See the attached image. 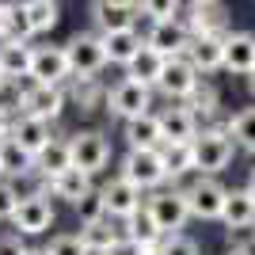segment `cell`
Segmentation results:
<instances>
[{
	"label": "cell",
	"mask_w": 255,
	"mask_h": 255,
	"mask_svg": "<svg viewBox=\"0 0 255 255\" xmlns=\"http://www.w3.org/2000/svg\"><path fill=\"white\" fill-rule=\"evenodd\" d=\"M137 15H145L149 23L179 19L183 15V0H137Z\"/></svg>",
	"instance_id": "d590c367"
},
{
	"label": "cell",
	"mask_w": 255,
	"mask_h": 255,
	"mask_svg": "<svg viewBox=\"0 0 255 255\" xmlns=\"http://www.w3.org/2000/svg\"><path fill=\"white\" fill-rule=\"evenodd\" d=\"M27 252H31V244L19 233H0V255H27Z\"/></svg>",
	"instance_id": "60d3db41"
},
{
	"label": "cell",
	"mask_w": 255,
	"mask_h": 255,
	"mask_svg": "<svg viewBox=\"0 0 255 255\" xmlns=\"http://www.w3.org/2000/svg\"><path fill=\"white\" fill-rule=\"evenodd\" d=\"M152 255H202V248H198V240L187 236V233H168L156 244V252H152Z\"/></svg>",
	"instance_id": "8d00e7d4"
},
{
	"label": "cell",
	"mask_w": 255,
	"mask_h": 255,
	"mask_svg": "<svg viewBox=\"0 0 255 255\" xmlns=\"http://www.w3.org/2000/svg\"><path fill=\"white\" fill-rule=\"evenodd\" d=\"M255 69V31H229L221 53V73L248 76Z\"/></svg>",
	"instance_id": "9a60e30c"
},
{
	"label": "cell",
	"mask_w": 255,
	"mask_h": 255,
	"mask_svg": "<svg viewBox=\"0 0 255 255\" xmlns=\"http://www.w3.org/2000/svg\"><path fill=\"white\" fill-rule=\"evenodd\" d=\"M103 92H107V88L99 84V76H92V80H80V76H73V80L65 84L69 107L76 103V111H80V115H96V111H103Z\"/></svg>",
	"instance_id": "f1b7e54d"
},
{
	"label": "cell",
	"mask_w": 255,
	"mask_h": 255,
	"mask_svg": "<svg viewBox=\"0 0 255 255\" xmlns=\"http://www.w3.org/2000/svg\"><path fill=\"white\" fill-rule=\"evenodd\" d=\"M111 156H115V145H111V137H107L103 129L88 126V129H76V133H69V160H73L76 171H84V175H103L107 164H111Z\"/></svg>",
	"instance_id": "3957f363"
},
{
	"label": "cell",
	"mask_w": 255,
	"mask_h": 255,
	"mask_svg": "<svg viewBox=\"0 0 255 255\" xmlns=\"http://www.w3.org/2000/svg\"><path fill=\"white\" fill-rule=\"evenodd\" d=\"M244 80H248V92H252V96H255V69H252V73L244 76Z\"/></svg>",
	"instance_id": "bcb514c9"
},
{
	"label": "cell",
	"mask_w": 255,
	"mask_h": 255,
	"mask_svg": "<svg viewBox=\"0 0 255 255\" xmlns=\"http://www.w3.org/2000/svg\"><path fill=\"white\" fill-rule=\"evenodd\" d=\"M107 4H126V8H137V0H107Z\"/></svg>",
	"instance_id": "7dc6e473"
},
{
	"label": "cell",
	"mask_w": 255,
	"mask_h": 255,
	"mask_svg": "<svg viewBox=\"0 0 255 255\" xmlns=\"http://www.w3.org/2000/svg\"><path fill=\"white\" fill-rule=\"evenodd\" d=\"M92 187H96V179H92V175H84V171H76V168H69V171H61V175H53V179L38 183L34 191H46L50 198H57V202L76 206L88 191H92Z\"/></svg>",
	"instance_id": "ac0fdd59"
},
{
	"label": "cell",
	"mask_w": 255,
	"mask_h": 255,
	"mask_svg": "<svg viewBox=\"0 0 255 255\" xmlns=\"http://www.w3.org/2000/svg\"><path fill=\"white\" fill-rule=\"evenodd\" d=\"M31 19L19 0H0V42H31Z\"/></svg>",
	"instance_id": "83f0119b"
},
{
	"label": "cell",
	"mask_w": 255,
	"mask_h": 255,
	"mask_svg": "<svg viewBox=\"0 0 255 255\" xmlns=\"http://www.w3.org/2000/svg\"><path fill=\"white\" fill-rule=\"evenodd\" d=\"M8 84H11V80L4 76V69H0V96H4V88H8Z\"/></svg>",
	"instance_id": "c3c4849f"
},
{
	"label": "cell",
	"mask_w": 255,
	"mask_h": 255,
	"mask_svg": "<svg viewBox=\"0 0 255 255\" xmlns=\"http://www.w3.org/2000/svg\"><path fill=\"white\" fill-rule=\"evenodd\" d=\"M225 255H255V248H240V244H233Z\"/></svg>",
	"instance_id": "f6af8a7d"
},
{
	"label": "cell",
	"mask_w": 255,
	"mask_h": 255,
	"mask_svg": "<svg viewBox=\"0 0 255 255\" xmlns=\"http://www.w3.org/2000/svg\"><path fill=\"white\" fill-rule=\"evenodd\" d=\"M34 34H50L61 23V0H19Z\"/></svg>",
	"instance_id": "836d02e7"
},
{
	"label": "cell",
	"mask_w": 255,
	"mask_h": 255,
	"mask_svg": "<svg viewBox=\"0 0 255 255\" xmlns=\"http://www.w3.org/2000/svg\"><path fill=\"white\" fill-rule=\"evenodd\" d=\"M187 107L194 111V118H198V126H225V111H221V92L210 84V80H202V84L191 92V99H187Z\"/></svg>",
	"instance_id": "4316f807"
},
{
	"label": "cell",
	"mask_w": 255,
	"mask_h": 255,
	"mask_svg": "<svg viewBox=\"0 0 255 255\" xmlns=\"http://www.w3.org/2000/svg\"><path fill=\"white\" fill-rule=\"evenodd\" d=\"M50 137H53L50 122H38V118H27V115L11 118V141H15L19 149H27L31 156H38V152L50 145Z\"/></svg>",
	"instance_id": "603a6c76"
},
{
	"label": "cell",
	"mask_w": 255,
	"mask_h": 255,
	"mask_svg": "<svg viewBox=\"0 0 255 255\" xmlns=\"http://www.w3.org/2000/svg\"><path fill=\"white\" fill-rule=\"evenodd\" d=\"M179 19H183V27H187L191 38H202V34H217V38H225V34L233 31L229 19H225L221 4H191V8H183Z\"/></svg>",
	"instance_id": "2e32d148"
},
{
	"label": "cell",
	"mask_w": 255,
	"mask_h": 255,
	"mask_svg": "<svg viewBox=\"0 0 255 255\" xmlns=\"http://www.w3.org/2000/svg\"><path fill=\"white\" fill-rule=\"evenodd\" d=\"M244 191H248V194H252V202H255V168H252V171H248V183H244Z\"/></svg>",
	"instance_id": "ee69618b"
},
{
	"label": "cell",
	"mask_w": 255,
	"mask_h": 255,
	"mask_svg": "<svg viewBox=\"0 0 255 255\" xmlns=\"http://www.w3.org/2000/svg\"><path fill=\"white\" fill-rule=\"evenodd\" d=\"M76 233H80V240H84V248H88L92 255H103L107 248H111V244L118 240V236H122V225H118V221H111V217H103V221L80 225Z\"/></svg>",
	"instance_id": "d6a6232c"
},
{
	"label": "cell",
	"mask_w": 255,
	"mask_h": 255,
	"mask_svg": "<svg viewBox=\"0 0 255 255\" xmlns=\"http://www.w3.org/2000/svg\"><path fill=\"white\" fill-rule=\"evenodd\" d=\"M11 233H19L23 240H31V236H46L57 225V206L46 191H27L19 194V202H15V213H11Z\"/></svg>",
	"instance_id": "277c9868"
},
{
	"label": "cell",
	"mask_w": 255,
	"mask_h": 255,
	"mask_svg": "<svg viewBox=\"0 0 255 255\" xmlns=\"http://www.w3.org/2000/svg\"><path fill=\"white\" fill-rule=\"evenodd\" d=\"M122 141H126V149H133V152L160 149V145H164V133H160L156 111H152V115H141V118L122 122Z\"/></svg>",
	"instance_id": "44dd1931"
},
{
	"label": "cell",
	"mask_w": 255,
	"mask_h": 255,
	"mask_svg": "<svg viewBox=\"0 0 255 255\" xmlns=\"http://www.w3.org/2000/svg\"><path fill=\"white\" fill-rule=\"evenodd\" d=\"M198 84H202V76L194 73V65L187 57H168L156 80V96H164L168 103H187Z\"/></svg>",
	"instance_id": "8fae6325"
},
{
	"label": "cell",
	"mask_w": 255,
	"mask_h": 255,
	"mask_svg": "<svg viewBox=\"0 0 255 255\" xmlns=\"http://www.w3.org/2000/svg\"><path fill=\"white\" fill-rule=\"evenodd\" d=\"M191 4H221V0H191Z\"/></svg>",
	"instance_id": "f907efd6"
},
{
	"label": "cell",
	"mask_w": 255,
	"mask_h": 255,
	"mask_svg": "<svg viewBox=\"0 0 255 255\" xmlns=\"http://www.w3.org/2000/svg\"><path fill=\"white\" fill-rule=\"evenodd\" d=\"M217 225L229 233L233 244L252 248V240H255V202H252V194H248L244 187H233V191L225 194V206H221Z\"/></svg>",
	"instance_id": "5b68a950"
},
{
	"label": "cell",
	"mask_w": 255,
	"mask_h": 255,
	"mask_svg": "<svg viewBox=\"0 0 255 255\" xmlns=\"http://www.w3.org/2000/svg\"><path fill=\"white\" fill-rule=\"evenodd\" d=\"M92 27H96V34H111V31H122V27H137V8L92 0Z\"/></svg>",
	"instance_id": "d4e9b609"
},
{
	"label": "cell",
	"mask_w": 255,
	"mask_h": 255,
	"mask_svg": "<svg viewBox=\"0 0 255 255\" xmlns=\"http://www.w3.org/2000/svg\"><path fill=\"white\" fill-rule=\"evenodd\" d=\"M191 152H194V175H221L236 160V145L225 126H202L191 141Z\"/></svg>",
	"instance_id": "6da1fadb"
},
{
	"label": "cell",
	"mask_w": 255,
	"mask_h": 255,
	"mask_svg": "<svg viewBox=\"0 0 255 255\" xmlns=\"http://www.w3.org/2000/svg\"><path fill=\"white\" fill-rule=\"evenodd\" d=\"M46 255H92L80 240V233H57L50 236V244H46Z\"/></svg>",
	"instance_id": "f35d334b"
},
{
	"label": "cell",
	"mask_w": 255,
	"mask_h": 255,
	"mask_svg": "<svg viewBox=\"0 0 255 255\" xmlns=\"http://www.w3.org/2000/svg\"><path fill=\"white\" fill-rule=\"evenodd\" d=\"M99 194H103V202H107V217L111 221H126V217H133V213L141 210V202H145V194L137 191V187H129L122 175H111V179L99 187Z\"/></svg>",
	"instance_id": "4fadbf2b"
},
{
	"label": "cell",
	"mask_w": 255,
	"mask_h": 255,
	"mask_svg": "<svg viewBox=\"0 0 255 255\" xmlns=\"http://www.w3.org/2000/svg\"><path fill=\"white\" fill-rule=\"evenodd\" d=\"M27 80L31 84H69L73 73H69V57H65V46H31V69H27Z\"/></svg>",
	"instance_id": "7c38bea8"
},
{
	"label": "cell",
	"mask_w": 255,
	"mask_h": 255,
	"mask_svg": "<svg viewBox=\"0 0 255 255\" xmlns=\"http://www.w3.org/2000/svg\"><path fill=\"white\" fill-rule=\"evenodd\" d=\"M69 168H73V160H69V137H57V133H53L50 145L34 156V179L46 183V179H53V175H61V171H69Z\"/></svg>",
	"instance_id": "484cf974"
},
{
	"label": "cell",
	"mask_w": 255,
	"mask_h": 255,
	"mask_svg": "<svg viewBox=\"0 0 255 255\" xmlns=\"http://www.w3.org/2000/svg\"><path fill=\"white\" fill-rule=\"evenodd\" d=\"M145 213H149L156 229L164 236L168 233H183L187 221H191V213H187V198H183V187H160V191H149L145 194Z\"/></svg>",
	"instance_id": "9c48e42d"
},
{
	"label": "cell",
	"mask_w": 255,
	"mask_h": 255,
	"mask_svg": "<svg viewBox=\"0 0 255 255\" xmlns=\"http://www.w3.org/2000/svg\"><path fill=\"white\" fill-rule=\"evenodd\" d=\"M103 38V53H107V65H118V69H126L137 50L145 46V34L137 27H122V31H111V34H99Z\"/></svg>",
	"instance_id": "ffe728a7"
},
{
	"label": "cell",
	"mask_w": 255,
	"mask_h": 255,
	"mask_svg": "<svg viewBox=\"0 0 255 255\" xmlns=\"http://www.w3.org/2000/svg\"><path fill=\"white\" fill-rule=\"evenodd\" d=\"M0 179L15 183V187L23 179H34V156L27 149H19L11 137L0 141Z\"/></svg>",
	"instance_id": "cb8c5ba5"
},
{
	"label": "cell",
	"mask_w": 255,
	"mask_h": 255,
	"mask_svg": "<svg viewBox=\"0 0 255 255\" xmlns=\"http://www.w3.org/2000/svg\"><path fill=\"white\" fill-rule=\"evenodd\" d=\"M225 129H229L236 152L255 156V107H240L236 115H225Z\"/></svg>",
	"instance_id": "4dcf8cb0"
},
{
	"label": "cell",
	"mask_w": 255,
	"mask_h": 255,
	"mask_svg": "<svg viewBox=\"0 0 255 255\" xmlns=\"http://www.w3.org/2000/svg\"><path fill=\"white\" fill-rule=\"evenodd\" d=\"M73 210H76V217H80V225L103 221V217H107V202H103V194H99V187H92V191H88Z\"/></svg>",
	"instance_id": "74e56055"
},
{
	"label": "cell",
	"mask_w": 255,
	"mask_h": 255,
	"mask_svg": "<svg viewBox=\"0 0 255 255\" xmlns=\"http://www.w3.org/2000/svg\"><path fill=\"white\" fill-rule=\"evenodd\" d=\"M122 236H126V240H133V244H141L149 255L156 252V244L164 240V233L156 229V221L145 213V202H141V210L133 213V217H126V221H122Z\"/></svg>",
	"instance_id": "f546056e"
},
{
	"label": "cell",
	"mask_w": 255,
	"mask_h": 255,
	"mask_svg": "<svg viewBox=\"0 0 255 255\" xmlns=\"http://www.w3.org/2000/svg\"><path fill=\"white\" fill-rule=\"evenodd\" d=\"M225 194H229V187L221 183V175H191V183H183V198H187L191 221H217Z\"/></svg>",
	"instance_id": "52a82bcc"
},
{
	"label": "cell",
	"mask_w": 255,
	"mask_h": 255,
	"mask_svg": "<svg viewBox=\"0 0 255 255\" xmlns=\"http://www.w3.org/2000/svg\"><path fill=\"white\" fill-rule=\"evenodd\" d=\"M160 160H164V171H168L171 187H183V183L194 175L191 141H164V145H160Z\"/></svg>",
	"instance_id": "7402d4cb"
},
{
	"label": "cell",
	"mask_w": 255,
	"mask_h": 255,
	"mask_svg": "<svg viewBox=\"0 0 255 255\" xmlns=\"http://www.w3.org/2000/svg\"><path fill=\"white\" fill-rule=\"evenodd\" d=\"M221 53H225V38H217V34H202V38H191L187 42V61L194 65V73L202 76H213V73H221Z\"/></svg>",
	"instance_id": "d6986e66"
},
{
	"label": "cell",
	"mask_w": 255,
	"mask_h": 255,
	"mask_svg": "<svg viewBox=\"0 0 255 255\" xmlns=\"http://www.w3.org/2000/svg\"><path fill=\"white\" fill-rule=\"evenodd\" d=\"M156 122H160V133H164V141H194V133H198V118H194V111L187 103H168L156 111Z\"/></svg>",
	"instance_id": "e0dca14e"
},
{
	"label": "cell",
	"mask_w": 255,
	"mask_h": 255,
	"mask_svg": "<svg viewBox=\"0 0 255 255\" xmlns=\"http://www.w3.org/2000/svg\"><path fill=\"white\" fill-rule=\"evenodd\" d=\"M15 202H19V187H15V183H8V179H0V225L11 221Z\"/></svg>",
	"instance_id": "ab89813d"
},
{
	"label": "cell",
	"mask_w": 255,
	"mask_h": 255,
	"mask_svg": "<svg viewBox=\"0 0 255 255\" xmlns=\"http://www.w3.org/2000/svg\"><path fill=\"white\" fill-rule=\"evenodd\" d=\"M65 57H69V73L80 80H92L107 69V53H103V38L96 31H76L65 42Z\"/></svg>",
	"instance_id": "30bf717a"
},
{
	"label": "cell",
	"mask_w": 255,
	"mask_h": 255,
	"mask_svg": "<svg viewBox=\"0 0 255 255\" xmlns=\"http://www.w3.org/2000/svg\"><path fill=\"white\" fill-rule=\"evenodd\" d=\"M156 107V92L129 76H118L115 84L103 92V111L118 122H129V118H141V115H152Z\"/></svg>",
	"instance_id": "7a4b0ae2"
},
{
	"label": "cell",
	"mask_w": 255,
	"mask_h": 255,
	"mask_svg": "<svg viewBox=\"0 0 255 255\" xmlns=\"http://www.w3.org/2000/svg\"><path fill=\"white\" fill-rule=\"evenodd\" d=\"M103 255H149V252H145L141 244H133V240H126V236H118V240L107 248Z\"/></svg>",
	"instance_id": "b9f144b4"
},
{
	"label": "cell",
	"mask_w": 255,
	"mask_h": 255,
	"mask_svg": "<svg viewBox=\"0 0 255 255\" xmlns=\"http://www.w3.org/2000/svg\"><path fill=\"white\" fill-rule=\"evenodd\" d=\"M69 111V96H65L61 84H27L19 88V107L15 115H27V118H38V122H57V118Z\"/></svg>",
	"instance_id": "8992f818"
},
{
	"label": "cell",
	"mask_w": 255,
	"mask_h": 255,
	"mask_svg": "<svg viewBox=\"0 0 255 255\" xmlns=\"http://www.w3.org/2000/svg\"><path fill=\"white\" fill-rule=\"evenodd\" d=\"M187 42H191V34L183 27V19L149 23V31H145V46L156 50L164 61H168V57H183V53H187Z\"/></svg>",
	"instance_id": "5bb4252c"
},
{
	"label": "cell",
	"mask_w": 255,
	"mask_h": 255,
	"mask_svg": "<svg viewBox=\"0 0 255 255\" xmlns=\"http://www.w3.org/2000/svg\"><path fill=\"white\" fill-rule=\"evenodd\" d=\"M27 255H46V248H31V252H27Z\"/></svg>",
	"instance_id": "681fc988"
},
{
	"label": "cell",
	"mask_w": 255,
	"mask_h": 255,
	"mask_svg": "<svg viewBox=\"0 0 255 255\" xmlns=\"http://www.w3.org/2000/svg\"><path fill=\"white\" fill-rule=\"evenodd\" d=\"M11 118H15V115H11L8 107H0V141L11 137Z\"/></svg>",
	"instance_id": "7bdbcfd3"
},
{
	"label": "cell",
	"mask_w": 255,
	"mask_h": 255,
	"mask_svg": "<svg viewBox=\"0 0 255 255\" xmlns=\"http://www.w3.org/2000/svg\"><path fill=\"white\" fill-rule=\"evenodd\" d=\"M118 175H122L129 187H137L141 194L168 187V171H164L160 149H149V152H133V149H126V156L118 160Z\"/></svg>",
	"instance_id": "ba28073f"
},
{
	"label": "cell",
	"mask_w": 255,
	"mask_h": 255,
	"mask_svg": "<svg viewBox=\"0 0 255 255\" xmlns=\"http://www.w3.org/2000/svg\"><path fill=\"white\" fill-rule=\"evenodd\" d=\"M0 69L8 80H27L31 69V42H0Z\"/></svg>",
	"instance_id": "e575fe53"
},
{
	"label": "cell",
	"mask_w": 255,
	"mask_h": 255,
	"mask_svg": "<svg viewBox=\"0 0 255 255\" xmlns=\"http://www.w3.org/2000/svg\"><path fill=\"white\" fill-rule=\"evenodd\" d=\"M160 69H164V57H160L156 50H149V46H141L137 50V57L122 69V73L129 76V80H137V84H145V88H152L156 92V80H160Z\"/></svg>",
	"instance_id": "1f68e13d"
}]
</instances>
